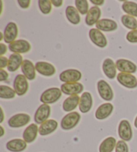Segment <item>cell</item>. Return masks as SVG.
Listing matches in <instances>:
<instances>
[{"label": "cell", "instance_id": "6da1fadb", "mask_svg": "<svg viewBox=\"0 0 137 152\" xmlns=\"http://www.w3.org/2000/svg\"><path fill=\"white\" fill-rule=\"evenodd\" d=\"M61 89L57 87L46 89L40 96V101L43 104H53L59 100L62 96Z\"/></svg>", "mask_w": 137, "mask_h": 152}, {"label": "cell", "instance_id": "7a4b0ae2", "mask_svg": "<svg viewBox=\"0 0 137 152\" xmlns=\"http://www.w3.org/2000/svg\"><path fill=\"white\" fill-rule=\"evenodd\" d=\"M81 116L78 112H71L62 118L60 126L64 130H70L74 128L80 121Z\"/></svg>", "mask_w": 137, "mask_h": 152}, {"label": "cell", "instance_id": "3957f363", "mask_svg": "<svg viewBox=\"0 0 137 152\" xmlns=\"http://www.w3.org/2000/svg\"><path fill=\"white\" fill-rule=\"evenodd\" d=\"M14 89L18 96H23L28 92V79L23 75H17L14 80Z\"/></svg>", "mask_w": 137, "mask_h": 152}, {"label": "cell", "instance_id": "277c9868", "mask_svg": "<svg viewBox=\"0 0 137 152\" xmlns=\"http://www.w3.org/2000/svg\"><path fill=\"white\" fill-rule=\"evenodd\" d=\"M97 88L101 97L104 101H110L114 97V93L111 86L104 80H99L97 83Z\"/></svg>", "mask_w": 137, "mask_h": 152}, {"label": "cell", "instance_id": "5b68a950", "mask_svg": "<svg viewBox=\"0 0 137 152\" xmlns=\"http://www.w3.org/2000/svg\"><path fill=\"white\" fill-rule=\"evenodd\" d=\"M89 38L92 42L99 48H104L107 46V39L101 30L96 28H92L89 31Z\"/></svg>", "mask_w": 137, "mask_h": 152}, {"label": "cell", "instance_id": "8992f818", "mask_svg": "<svg viewBox=\"0 0 137 152\" xmlns=\"http://www.w3.org/2000/svg\"><path fill=\"white\" fill-rule=\"evenodd\" d=\"M30 116L26 113H18L14 115L8 120V125L10 127L20 128L29 124L30 121Z\"/></svg>", "mask_w": 137, "mask_h": 152}, {"label": "cell", "instance_id": "52a82bcc", "mask_svg": "<svg viewBox=\"0 0 137 152\" xmlns=\"http://www.w3.org/2000/svg\"><path fill=\"white\" fill-rule=\"evenodd\" d=\"M118 135L121 140L125 141H129L133 138V130L130 124L127 120H122L120 122L118 129Z\"/></svg>", "mask_w": 137, "mask_h": 152}, {"label": "cell", "instance_id": "ba28073f", "mask_svg": "<svg viewBox=\"0 0 137 152\" xmlns=\"http://www.w3.org/2000/svg\"><path fill=\"white\" fill-rule=\"evenodd\" d=\"M51 108L48 104H42L36 110L34 115V121L37 124L41 125L48 120L50 115Z\"/></svg>", "mask_w": 137, "mask_h": 152}, {"label": "cell", "instance_id": "9c48e42d", "mask_svg": "<svg viewBox=\"0 0 137 152\" xmlns=\"http://www.w3.org/2000/svg\"><path fill=\"white\" fill-rule=\"evenodd\" d=\"M82 78V73L78 70L68 69L60 73V80L65 83H75L80 80Z\"/></svg>", "mask_w": 137, "mask_h": 152}, {"label": "cell", "instance_id": "30bf717a", "mask_svg": "<svg viewBox=\"0 0 137 152\" xmlns=\"http://www.w3.org/2000/svg\"><path fill=\"white\" fill-rule=\"evenodd\" d=\"M117 80L121 85L126 88H134L137 87L136 78L130 73H119L117 76Z\"/></svg>", "mask_w": 137, "mask_h": 152}, {"label": "cell", "instance_id": "8fae6325", "mask_svg": "<svg viewBox=\"0 0 137 152\" xmlns=\"http://www.w3.org/2000/svg\"><path fill=\"white\" fill-rule=\"evenodd\" d=\"M62 92L66 95H74L81 93L84 90V86L80 83H67L61 85Z\"/></svg>", "mask_w": 137, "mask_h": 152}, {"label": "cell", "instance_id": "7c38bea8", "mask_svg": "<svg viewBox=\"0 0 137 152\" xmlns=\"http://www.w3.org/2000/svg\"><path fill=\"white\" fill-rule=\"evenodd\" d=\"M18 34V28L16 23L9 22L7 24L4 32V40L7 44H11L15 40Z\"/></svg>", "mask_w": 137, "mask_h": 152}, {"label": "cell", "instance_id": "4fadbf2b", "mask_svg": "<svg viewBox=\"0 0 137 152\" xmlns=\"http://www.w3.org/2000/svg\"><path fill=\"white\" fill-rule=\"evenodd\" d=\"M8 47L10 51L17 54L26 53L31 49L30 44L25 40H15L12 43L9 44Z\"/></svg>", "mask_w": 137, "mask_h": 152}, {"label": "cell", "instance_id": "5bb4252c", "mask_svg": "<svg viewBox=\"0 0 137 152\" xmlns=\"http://www.w3.org/2000/svg\"><path fill=\"white\" fill-rule=\"evenodd\" d=\"M116 66L118 70L121 72L134 73L137 70L136 65L130 60L126 59H118L116 62Z\"/></svg>", "mask_w": 137, "mask_h": 152}, {"label": "cell", "instance_id": "9a60e30c", "mask_svg": "<svg viewBox=\"0 0 137 152\" xmlns=\"http://www.w3.org/2000/svg\"><path fill=\"white\" fill-rule=\"evenodd\" d=\"M36 70L39 74L45 77H52L56 73L54 65L47 62H38L35 65Z\"/></svg>", "mask_w": 137, "mask_h": 152}, {"label": "cell", "instance_id": "2e32d148", "mask_svg": "<svg viewBox=\"0 0 137 152\" xmlns=\"http://www.w3.org/2000/svg\"><path fill=\"white\" fill-rule=\"evenodd\" d=\"M93 96L89 92H84L80 96L79 109L82 113L89 112L93 107Z\"/></svg>", "mask_w": 137, "mask_h": 152}, {"label": "cell", "instance_id": "e0dca14e", "mask_svg": "<svg viewBox=\"0 0 137 152\" xmlns=\"http://www.w3.org/2000/svg\"><path fill=\"white\" fill-rule=\"evenodd\" d=\"M101 16V10L98 6H93L89 10L86 16L85 23L87 26H92L98 22Z\"/></svg>", "mask_w": 137, "mask_h": 152}, {"label": "cell", "instance_id": "ac0fdd59", "mask_svg": "<svg viewBox=\"0 0 137 152\" xmlns=\"http://www.w3.org/2000/svg\"><path fill=\"white\" fill-rule=\"evenodd\" d=\"M58 122L56 120L48 119L40 125L39 127V133L42 136H46L54 132L58 127Z\"/></svg>", "mask_w": 137, "mask_h": 152}, {"label": "cell", "instance_id": "d6986e66", "mask_svg": "<svg viewBox=\"0 0 137 152\" xmlns=\"http://www.w3.org/2000/svg\"><path fill=\"white\" fill-rule=\"evenodd\" d=\"M21 69L23 75L27 78L28 80H32L36 78V67L33 62L30 60H24L22 62Z\"/></svg>", "mask_w": 137, "mask_h": 152}, {"label": "cell", "instance_id": "ffe728a7", "mask_svg": "<svg viewBox=\"0 0 137 152\" xmlns=\"http://www.w3.org/2000/svg\"><path fill=\"white\" fill-rule=\"evenodd\" d=\"M39 128L35 124H31L26 128L23 133V139L27 143L34 142L38 136Z\"/></svg>", "mask_w": 137, "mask_h": 152}, {"label": "cell", "instance_id": "44dd1931", "mask_svg": "<svg viewBox=\"0 0 137 152\" xmlns=\"http://www.w3.org/2000/svg\"><path fill=\"white\" fill-rule=\"evenodd\" d=\"M114 107L110 103H104L100 105L96 109L95 117L98 120H103L109 117L112 114Z\"/></svg>", "mask_w": 137, "mask_h": 152}, {"label": "cell", "instance_id": "7402d4cb", "mask_svg": "<svg viewBox=\"0 0 137 152\" xmlns=\"http://www.w3.org/2000/svg\"><path fill=\"white\" fill-rule=\"evenodd\" d=\"M117 66L114 61L110 58H106L104 60L102 64V70L104 75L109 79H114L117 75Z\"/></svg>", "mask_w": 137, "mask_h": 152}, {"label": "cell", "instance_id": "603a6c76", "mask_svg": "<svg viewBox=\"0 0 137 152\" xmlns=\"http://www.w3.org/2000/svg\"><path fill=\"white\" fill-rule=\"evenodd\" d=\"M6 148L12 152H22L27 148V143L22 139H14L6 143Z\"/></svg>", "mask_w": 137, "mask_h": 152}, {"label": "cell", "instance_id": "cb8c5ba5", "mask_svg": "<svg viewBox=\"0 0 137 152\" xmlns=\"http://www.w3.org/2000/svg\"><path fill=\"white\" fill-rule=\"evenodd\" d=\"M96 29L103 32H113L118 28V25L115 21L110 19L100 20L96 23Z\"/></svg>", "mask_w": 137, "mask_h": 152}, {"label": "cell", "instance_id": "d4e9b609", "mask_svg": "<svg viewBox=\"0 0 137 152\" xmlns=\"http://www.w3.org/2000/svg\"><path fill=\"white\" fill-rule=\"evenodd\" d=\"M23 57L20 54L14 53L11 54L8 59L7 70L9 72H15L22 66L23 62Z\"/></svg>", "mask_w": 137, "mask_h": 152}, {"label": "cell", "instance_id": "484cf974", "mask_svg": "<svg viewBox=\"0 0 137 152\" xmlns=\"http://www.w3.org/2000/svg\"><path fill=\"white\" fill-rule=\"evenodd\" d=\"M80 96L78 95H71L66 99L62 104L63 110L66 112H70L74 110L80 103Z\"/></svg>", "mask_w": 137, "mask_h": 152}, {"label": "cell", "instance_id": "4316f807", "mask_svg": "<svg viewBox=\"0 0 137 152\" xmlns=\"http://www.w3.org/2000/svg\"><path fill=\"white\" fill-rule=\"evenodd\" d=\"M66 16L68 20L74 25H78L80 23L81 18L77 9L74 6H69L66 9Z\"/></svg>", "mask_w": 137, "mask_h": 152}, {"label": "cell", "instance_id": "83f0119b", "mask_svg": "<svg viewBox=\"0 0 137 152\" xmlns=\"http://www.w3.org/2000/svg\"><path fill=\"white\" fill-rule=\"evenodd\" d=\"M117 145V140L113 137L105 139L99 146V152H112Z\"/></svg>", "mask_w": 137, "mask_h": 152}, {"label": "cell", "instance_id": "f1b7e54d", "mask_svg": "<svg viewBox=\"0 0 137 152\" xmlns=\"http://www.w3.org/2000/svg\"><path fill=\"white\" fill-rule=\"evenodd\" d=\"M122 9L127 15L137 17V4L133 1H125L122 4Z\"/></svg>", "mask_w": 137, "mask_h": 152}, {"label": "cell", "instance_id": "f546056e", "mask_svg": "<svg viewBox=\"0 0 137 152\" xmlns=\"http://www.w3.org/2000/svg\"><path fill=\"white\" fill-rule=\"evenodd\" d=\"M121 22L124 26L130 30H137V20L135 18L129 15H123L121 17Z\"/></svg>", "mask_w": 137, "mask_h": 152}, {"label": "cell", "instance_id": "4dcf8cb0", "mask_svg": "<svg viewBox=\"0 0 137 152\" xmlns=\"http://www.w3.org/2000/svg\"><path fill=\"white\" fill-rule=\"evenodd\" d=\"M15 91L8 86H0V98L5 99H11L15 97Z\"/></svg>", "mask_w": 137, "mask_h": 152}, {"label": "cell", "instance_id": "1f68e13d", "mask_svg": "<svg viewBox=\"0 0 137 152\" xmlns=\"http://www.w3.org/2000/svg\"><path fill=\"white\" fill-rule=\"evenodd\" d=\"M38 6L41 12L43 14L47 15L51 12L52 2L50 0H39Z\"/></svg>", "mask_w": 137, "mask_h": 152}, {"label": "cell", "instance_id": "d6a6232c", "mask_svg": "<svg viewBox=\"0 0 137 152\" xmlns=\"http://www.w3.org/2000/svg\"><path fill=\"white\" fill-rule=\"evenodd\" d=\"M75 6L78 12H80L82 15L87 14V13L89 11L88 3L86 0H76Z\"/></svg>", "mask_w": 137, "mask_h": 152}, {"label": "cell", "instance_id": "836d02e7", "mask_svg": "<svg viewBox=\"0 0 137 152\" xmlns=\"http://www.w3.org/2000/svg\"><path fill=\"white\" fill-rule=\"evenodd\" d=\"M116 152H129L128 146L125 141H118L115 148Z\"/></svg>", "mask_w": 137, "mask_h": 152}, {"label": "cell", "instance_id": "e575fe53", "mask_svg": "<svg viewBox=\"0 0 137 152\" xmlns=\"http://www.w3.org/2000/svg\"><path fill=\"white\" fill-rule=\"evenodd\" d=\"M126 40L130 43H137V30H131L126 34Z\"/></svg>", "mask_w": 137, "mask_h": 152}, {"label": "cell", "instance_id": "d590c367", "mask_svg": "<svg viewBox=\"0 0 137 152\" xmlns=\"http://www.w3.org/2000/svg\"><path fill=\"white\" fill-rule=\"evenodd\" d=\"M17 3L22 8L27 9L30 6L31 1L30 0H18Z\"/></svg>", "mask_w": 137, "mask_h": 152}, {"label": "cell", "instance_id": "8d00e7d4", "mask_svg": "<svg viewBox=\"0 0 137 152\" xmlns=\"http://www.w3.org/2000/svg\"><path fill=\"white\" fill-rule=\"evenodd\" d=\"M8 65V59L6 57L0 56V68L1 69H3L4 68L7 66Z\"/></svg>", "mask_w": 137, "mask_h": 152}, {"label": "cell", "instance_id": "74e56055", "mask_svg": "<svg viewBox=\"0 0 137 152\" xmlns=\"http://www.w3.org/2000/svg\"><path fill=\"white\" fill-rule=\"evenodd\" d=\"M8 73L4 69H0V81L3 82V81L6 80L8 78Z\"/></svg>", "mask_w": 137, "mask_h": 152}, {"label": "cell", "instance_id": "f35d334b", "mask_svg": "<svg viewBox=\"0 0 137 152\" xmlns=\"http://www.w3.org/2000/svg\"><path fill=\"white\" fill-rule=\"evenodd\" d=\"M7 52V46L4 44H0V56H2Z\"/></svg>", "mask_w": 137, "mask_h": 152}, {"label": "cell", "instance_id": "ab89813d", "mask_svg": "<svg viewBox=\"0 0 137 152\" xmlns=\"http://www.w3.org/2000/svg\"><path fill=\"white\" fill-rule=\"evenodd\" d=\"M51 2L52 5H54L55 7H57L62 6L63 4L62 0H52Z\"/></svg>", "mask_w": 137, "mask_h": 152}, {"label": "cell", "instance_id": "60d3db41", "mask_svg": "<svg viewBox=\"0 0 137 152\" xmlns=\"http://www.w3.org/2000/svg\"><path fill=\"white\" fill-rule=\"evenodd\" d=\"M90 2L96 6H102L104 3V0H90Z\"/></svg>", "mask_w": 137, "mask_h": 152}, {"label": "cell", "instance_id": "b9f144b4", "mask_svg": "<svg viewBox=\"0 0 137 152\" xmlns=\"http://www.w3.org/2000/svg\"><path fill=\"white\" fill-rule=\"evenodd\" d=\"M0 110H1V120H0V123H2L4 119V115L3 109H2L1 107L0 108Z\"/></svg>", "mask_w": 137, "mask_h": 152}, {"label": "cell", "instance_id": "7bdbcfd3", "mask_svg": "<svg viewBox=\"0 0 137 152\" xmlns=\"http://www.w3.org/2000/svg\"><path fill=\"white\" fill-rule=\"evenodd\" d=\"M0 130H1V134H0V137H3L4 133H5V131L4 129L2 126H0Z\"/></svg>", "mask_w": 137, "mask_h": 152}, {"label": "cell", "instance_id": "ee69618b", "mask_svg": "<svg viewBox=\"0 0 137 152\" xmlns=\"http://www.w3.org/2000/svg\"><path fill=\"white\" fill-rule=\"evenodd\" d=\"M3 38H4V34H3V33L1 32H0V41L2 40V39H3Z\"/></svg>", "mask_w": 137, "mask_h": 152}, {"label": "cell", "instance_id": "f6af8a7d", "mask_svg": "<svg viewBox=\"0 0 137 152\" xmlns=\"http://www.w3.org/2000/svg\"><path fill=\"white\" fill-rule=\"evenodd\" d=\"M134 127L137 129V116L135 118V120H134Z\"/></svg>", "mask_w": 137, "mask_h": 152}]
</instances>
